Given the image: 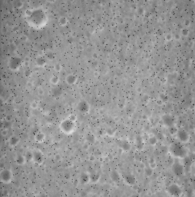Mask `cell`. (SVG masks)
Returning <instances> with one entry per match:
<instances>
[{
  "instance_id": "1",
  "label": "cell",
  "mask_w": 195,
  "mask_h": 197,
  "mask_svg": "<svg viewBox=\"0 0 195 197\" xmlns=\"http://www.w3.org/2000/svg\"><path fill=\"white\" fill-rule=\"evenodd\" d=\"M25 20L30 27L36 30L43 28L48 23L47 13L40 7L26 10L25 12Z\"/></svg>"
},
{
  "instance_id": "2",
  "label": "cell",
  "mask_w": 195,
  "mask_h": 197,
  "mask_svg": "<svg viewBox=\"0 0 195 197\" xmlns=\"http://www.w3.org/2000/svg\"><path fill=\"white\" fill-rule=\"evenodd\" d=\"M168 151L172 157L178 159H183L187 156L188 154L187 148L183 146V144L179 141L172 143L168 148Z\"/></svg>"
},
{
  "instance_id": "3",
  "label": "cell",
  "mask_w": 195,
  "mask_h": 197,
  "mask_svg": "<svg viewBox=\"0 0 195 197\" xmlns=\"http://www.w3.org/2000/svg\"><path fill=\"white\" fill-rule=\"evenodd\" d=\"M60 131L67 135H70L75 131L76 129V122L72 121L68 117L63 120L59 125Z\"/></svg>"
},
{
  "instance_id": "4",
  "label": "cell",
  "mask_w": 195,
  "mask_h": 197,
  "mask_svg": "<svg viewBox=\"0 0 195 197\" xmlns=\"http://www.w3.org/2000/svg\"><path fill=\"white\" fill-rule=\"evenodd\" d=\"M23 61L20 57L13 56L9 59L8 68L13 71H16L23 66Z\"/></svg>"
},
{
  "instance_id": "5",
  "label": "cell",
  "mask_w": 195,
  "mask_h": 197,
  "mask_svg": "<svg viewBox=\"0 0 195 197\" xmlns=\"http://www.w3.org/2000/svg\"><path fill=\"white\" fill-rule=\"evenodd\" d=\"M166 192L171 196L178 197L183 195V189L178 184L172 183L166 188Z\"/></svg>"
},
{
  "instance_id": "6",
  "label": "cell",
  "mask_w": 195,
  "mask_h": 197,
  "mask_svg": "<svg viewBox=\"0 0 195 197\" xmlns=\"http://www.w3.org/2000/svg\"><path fill=\"white\" fill-rule=\"evenodd\" d=\"M13 178V171L9 168H3L0 171V180L3 184H10Z\"/></svg>"
},
{
  "instance_id": "7",
  "label": "cell",
  "mask_w": 195,
  "mask_h": 197,
  "mask_svg": "<svg viewBox=\"0 0 195 197\" xmlns=\"http://www.w3.org/2000/svg\"><path fill=\"white\" fill-rule=\"evenodd\" d=\"M172 171L177 177H181L183 175L185 168L183 163L180 161H175L172 165Z\"/></svg>"
},
{
  "instance_id": "8",
  "label": "cell",
  "mask_w": 195,
  "mask_h": 197,
  "mask_svg": "<svg viewBox=\"0 0 195 197\" xmlns=\"http://www.w3.org/2000/svg\"><path fill=\"white\" fill-rule=\"evenodd\" d=\"M176 137L179 142L182 144H186L190 141V134L187 131L183 129H178L176 134Z\"/></svg>"
},
{
  "instance_id": "9",
  "label": "cell",
  "mask_w": 195,
  "mask_h": 197,
  "mask_svg": "<svg viewBox=\"0 0 195 197\" xmlns=\"http://www.w3.org/2000/svg\"><path fill=\"white\" fill-rule=\"evenodd\" d=\"M33 161L38 165H40L43 163L44 161V155L43 154V152L38 149H36L34 151H33Z\"/></svg>"
},
{
  "instance_id": "10",
  "label": "cell",
  "mask_w": 195,
  "mask_h": 197,
  "mask_svg": "<svg viewBox=\"0 0 195 197\" xmlns=\"http://www.w3.org/2000/svg\"><path fill=\"white\" fill-rule=\"evenodd\" d=\"M77 110L82 114H87L90 111V105L86 100H81L77 104Z\"/></svg>"
},
{
  "instance_id": "11",
  "label": "cell",
  "mask_w": 195,
  "mask_h": 197,
  "mask_svg": "<svg viewBox=\"0 0 195 197\" xmlns=\"http://www.w3.org/2000/svg\"><path fill=\"white\" fill-rule=\"evenodd\" d=\"M161 120H162V122H163V125L166 128L170 127V126H172V125H173V124H175L174 117L172 115H170V114H164V115H163Z\"/></svg>"
},
{
  "instance_id": "12",
  "label": "cell",
  "mask_w": 195,
  "mask_h": 197,
  "mask_svg": "<svg viewBox=\"0 0 195 197\" xmlns=\"http://www.w3.org/2000/svg\"><path fill=\"white\" fill-rule=\"evenodd\" d=\"M47 63V58H45L44 55L38 56L36 58V61H35V64L38 68H43V67H45Z\"/></svg>"
},
{
  "instance_id": "13",
  "label": "cell",
  "mask_w": 195,
  "mask_h": 197,
  "mask_svg": "<svg viewBox=\"0 0 195 197\" xmlns=\"http://www.w3.org/2000/svg\"><path fill=\"white\" fill-rule=\"evenodd\" d=\"M65 81L69 85H74L77 81V76L74 74H69L66 76Z\"/></svg>"
},
{
  "instance_id": "14",
  "label": "cell",
  "mask_w": 195,
  "mask_h": 197,
  "mask_svg": "<svg viewBox=\"0 0 195 197\" xmlns=\"http://www.w3.org/2000/svg\"><path fill=\"white\" fill-rule=\"evenodd\" d=\"M79 182L81 185H87L90 183V173L82 172L79 177Z\"/></svg>"
},
{
  "instance_id": "15",
  "label": "cell",
  "mask_w": 195,
  "mask_h": 197,
  "mask_svg": "<svg viewBox=\"0 0 195 197\" xmlns=\"http://www.w3.org/2000/svg\"><path fill=\"white\" fill-rule=\"evenodd\" d=\"M123 179L125 182L129 185H133L136 183V178L132 174H126L123 176Z\"/></svg>"
},
{
  "instance_id": "16",
  "label": "cell",
  "mask_w": 195,
  "mask_h": 197,
  "mask_svg": "<svg viewBox=\"0 0 195 197\" xmlns=\"http://www.w3.org/2000/svg\"><path fill=\"white\" fill-rule=\"evenodd\" d=\"M15 162L17 165H20V166H22L23 165L26 164V159L25 158V155L24 154H17L16 157H15Z\"/></svg>"
},
{
  "instance_id": "17",
  "label": "cell",
  "mask_w": 195,
  "mask_h": 197,
  "mask_svg": "<svg viewBox=\"0 0 195 197\" xmlns=\"http://www.w3.org/2000/svg\"><path fill=\"white\" fill-rule=\"evenodd\" d=\"M8 143H9V145L11 147H16L19 143H20V138L16 136V135H13L11 136L10 138H9V141H8Z\"/></svg>"
},
{
  "instance_id": "18",
  "label": "cell",
  "mask_w": 195,
  "mask_h": 197,
  "mask_svg": "<svg viewBox=\"0 0 195 197\" xmlns=\"http://www.w3.org/2000/svg\"><path fill=\"white\" fill-rule=\"evenodd\" d=\"M101 175L99 172H92L90 173V182L92 184H96L99 182Z\"/></svg>"
},
{
  "instance_id": "19",
  "label": "cell",
  "mask_w": 195,
  "mask_h": 197,
  "mask_svg": "<svg viewBox=\"0 0 195 197\" xmlns=\"http://www.w3.org/2000/svg\"><path fill=\"white\" fill-rule=\"evenodd\" d=\"M46 139V135L44 133L41 132V131H39L37 132L35 136H34V140L37 143H39V144H41L43 143Z\"/></svg>"
},
{
  "instance_id": "20",
  "label": "cell",
  "mask_w": 195,
  "mask_h": 197,
  "mask_svg": "<svg viewBox=\"0 0 195 197\" xmlns=\"http://www.w3.org/2000/svg\"><path fill=\"white\" fill-rule=\"evenodd\" d=\"M109 176H110L111 180H112V182H119L120 181V179H121V175H120V174H119L117 171H116V170L112 171L110 172Z\"/></svg>"
},
{
  "instance_id": "21",
  "label": "cell",
  "mask_w": 195,
  "mask_h": 197,
  "mask_svg": "<svg viewBox=\"0 0 195 197\" xmlns=\"http://www.w3.org/2000/svg\"><path fill=\"white\" fill-rule=\"evenodd\" d=\"M120 148L124 152H129L131 150V144L128 141H122L120 144Z\"/></svg>"
},
{
  "instance_id": "22",
  "label": "cell",
  "mask_w": 195,
  "mask_h": 197,
  "mask_svg": "<svg viewBox=\"0 0 195 197\" xmlns=\"http://www.w3.org/2000/svg\"><path fill=\"white\" fill-rule=\"evenodd\" d=\"M136 147L137 150H139V151L143 150L144 147V142H143V138L140 136L137 137L136 139Z\"/></svg>"
},
{
  "instance_id": "23",
  "label": "cell",
  "mask_w": 195,
  "mask_h": 197,
  "mask_svg": "<svg viewBox=\"0 0 195 197\" xmlns=\"http://www.w3.org/2000/svg\"><path fill=\"white\" fill-rule=\"evenodd\" d=\"M167 130H168V133L171 135V136H176V133H177V130H178V128L176 126V124H173L169 127H167Z\"/></svg>"
},
{
  "instance_id": "24",
  "label": "cell",
  "mask_w": 195,
  "mask_h": 197,
  "mask_svg": "<svg viewBox=\"0 0 195 197\" xmlns=\"http://www.w3.org/2000/svg\"><path fill=\"white\" fill-rule=\"evenodd\" d=\"M148 142L151 146H155L158 143V139L155 135H151L148 138Z\"/></svg>"
},
{
  "instance_id": "25",
  "label": "cell",
  "mask_w": 195,
  "mask_h": 197,
  "mask_svg": "<svg viewBox=\"0 0 195 197\" xmlns=\"http://www.w3.org/2000/svg\"><path fill=\"white\" fill-rule=\"evenodd\" d=\"M44 56H45V58H47V61H53L55 58V55H54V54L52 51H47L45 52Z\"/></svg>"
},
{
  "instance_id": "26",
  "label": "cell",
  "mask_w": 195,
  "mask_h": 197,
  "mask_svg": "<svg viewBox=\"0 0 195 197\" xmlns=\"http://www.w3.org/2000/svg\"><path fill=\"white\" fill-rule=\"evenodd\" d=\"M60 81V78L57 75H52L50 78V82L53 85H57Z\"/></svg>"
},
{
  "instance_id": "27",
  "label": "cell",
  "mask_w": 195,
  "mask_h": 197,
  "mask_svg": "<svg viewBox=\"0 0 195 197\" xmlns=\"http://www.w3.org/2000/svg\"><path fill=\"white\" fill-rule=\"evenodd\" d=\"M24 155H25V158L26 159V161H28V162L33 161V151H27L25 153Z\"/></svg>"
},
{
  "instance_id": "28",
  "label": "cell",
  "mask_w": 195,
  "mask_h": 197,
  "mask_svg": "<svg viewBox=\"0 0 195 197\" xmlns=\"http://www.w3.org/2000/svg\"><path fill=\"white\" fill-rule=\"evenodd\" d=\"M58 23L61 27H65L68 23V20L65 17H60L58 20Z\"/></svg>"
},
{
  "instance_id": "29",
  "label": "cell",
  "mask_w": 195,
  "mask_h": 197,
  "mask_svg": "<svg viewBox=\"0 0 195 197\" xmlns=\"http://www.w3.org/2000/svg\"><path fill=\"white\" fill-rule=\"evenodd\" d=\"M86 141L88 143V144H93L94 143L95 141V137L94 134H88L87 136H86Z\"/></svg>"
},
{
  "instance_id": "30",
  "label": "cell",
  "mask_w": 195,
  "mask_h": 197,
  "mask_svg": "<svg viewBox=\"0 0 195 197\" xmlns=\"http://www.w3.org/2000/svg\"><path fill=\"white\" fill-rule=\"evenodd\" d=\"M153 170H154V169H153V168H150L149 166L146 167V168H145V169H144L145 175H146V176H147V177H150V176H152V175H153Z\"/></svg>"
},
{
  "instance_id": "31",
  "label": "cell",
  "mask_w": 195,
  "mask_h": 197,
  "mask_svg": "<svg viewBox=\"0 0 195 197\" xmlns=\"http://www.w3.org/2000/svg\"><path fill=\"white\" fill-rule=\"evenodd\" d=\"M159 100L160 101H162L163 103H165L168 101V96L165 94V93H161L159 95Z\"/></svg>"
},
{
  "instance_id": "32",
  "label": "cell",
  "mask_w": 195,
  "mask_h": 197,
  "mask_svg": "<svg viewBox=\"0 0 195 197\" xmlns=\"http://www.w3.org/2000/svg\"><path fill=\"white\" fill-rule=\"evenodd\" d=\"M3 129H6V130H9L12 127V123H11L10 121H9V120H6V121H4V123H3Z\"/></svg>"
},
{
  "instance_id": "33",
  "label": "cell",
  "mask_w": 195,
  "mask_h": 197,
  "mask_svg": "<svg viewBox=\"0 0 195 197\" xmlns=\"http://www.w3.org/2000/svg\"><path fill=\"white\" fill-rule=\"evenodd\" d=\"M180 36H183V37H187L189 35V30L187 28H183L181 30H180Z\"/></svg>"
},
{
  "instance_id": "34",
  "label": "cell",
  "mask_w": 195,
  "mask_h": 197,
  "mask_svg": "<svg viewBox=\"0 0 195 197\" xmlns=\"http://www.w3.org/2000/svg\"><path fill=\"white\" fill-rule=\"evenodd\" d=\"M54 69L56 72H60L62 70V65L60 63H56L54 66Z\"/></svg>"
},
{
  "instance_id": "35",
  "label": "cell",
  "mask_w": 195,
  "mask_h": 197,
  "mask_svg": "<svg viewBox=\"0 0 195 197\" xmlns=\"http://www.w3.org/2000/svg\"><path fill=\"white\" fill-rule=\"evenodd\" d=\"M38 106H39V104H38V103H37V101H33V102L30 103V107H31V109H33V110H37V109L38 108Z\"/></svg>"
},
{
  "instance_id": "36",
  "label": "cell",
  "mask_w": 195,
  "mask_h": 197,
  "mask_svg": "<svg viewBox=\"0 0 195 197\" xmlns=\"http://www.w3.org/2000/svg\"><path fill=\"white\" fill-rule=\"evenodd\" d=\"M115 133H116V130H113V129H112V128H109V129H108V130H106V134H107V135H109V136H110V137L114 136Z\"/></svg>"
},
{
  "instance_id": "37",
  "label": "cell",
  "mask_w": 195,
  "mask_h": 197,
  "mask_svg": "<svg viewBox=\"0 0 195 197\" xmlns=\"http://www.w3.org/2000/svg\"><path fill=\"white\" fill-rule=\"evenodd\" d=\"M153 161H149V166L150 167V168H152L153 169H155L156 168V161L153 160V159H152Z\"/></svg>"
},
{
  "instance_id": "38",
  "label": "cell",
  "mask_w": 195,
  "mask_h": 197,
  "mask_svg": "<svg viewBox=\"0 0 195 197\" xmlns=\"http://www.w3.org/2000/svg\"><path fill=\"white\" fill-rule=\"evenodd\" d=\"M173 36L171 34H167L166 36H165V40H166V41H170V40H172V39H173Z\"/></svg>"
},
{
  "instance_id": "39",
  "label": "cell",
  "mask_w": 195,
  "mask_h": 197,
  "mask_svg": "<svg viewBox=\"0 0 195 197\" xmlns=\"http://www.w3.org/2000/svg\"><path fill=\"white\" fill-rule=\"evenodd\" d=\"M68 118H69L70 120H71L72 121H74V122H76V121H77V116L74 115V114H70V115L68 117Z\"/></svg>"
},
{
  "instance_id": "40",
  "label": "cell",
  "mask_w": 195,
  "mask_h": 197,
  "mask_svg": "<svg viewBox=\"0 0 195 197\" xmlns=\"http://www.w3.org/2000/svg\"><path fill=\"white\" fill-rule=\"evenodd\" d=\"M190 20L189 19H186L184 20V26L186 27V28H187L188 27H190Z\"/></svg>"
},
{
  "instance_id": "41",
  "label": "cell",
  "mask_w": 195,
  "mask_h": 197,
  "mask_svg": "<svg viewBox=\"0 0 195 197\" xmlns=\"http://www.w3.org/2000/svg\"><path fill=\"white\" fill-rule=\"evenodd\" d=\"M8 134V130H6V129H3V130H2V135L3 136H6Z\"/></svg>"
},
{
  "instance_id": "42",
  "label": "cell",
  "mask_w": 195,
  "mask_h": 197,
  "mask_svg": "<svg viewBox=\"0 0 195 197\" xmlns=\"http://www.w3.org/2000/svg\"><path fill=\"white\" fill-rule=\"evenodd\" d=\"M23 2H17V5H16V7L17 8H21V7H23Z\"/></svg>"
},
{
  "instance_id": "43",
  "label": "cell",
  "mask_w": 195,
  "mask_h": 197,
  "mask_svg": "<svg viewBox=\"0 0 195 197\" xmlns=\"http://www.w3.org/2000/svg\"><path fill=\"white\" fill-rule=\"evenodd\" d=\"M38 94L40 95H43V94H44V91H43V88H39L38 89Z\"/></svg>"
},
{
  "instance_id": "44",
  "label": "cell",
  "mask_w": 195,
  "mask_h": 197,
  "mask_svg": "<svg viewBox=\"0 0 195 197\" xmlns=\"http://www.w3.org/2000/svg\"><path fill=\"white\" fill-rule=\"evenodd\" d=\"M180 37H181V36H180V34H176L174 35V38H175L176 40H179L180 39Z\"/></svg>"
},
{
  "instance_id": "45",
  "label": "cell",
  "mask_w": 195,
  "mask_h": 197,
  "mask_svg": "<svg viewBox=\"0 0 195 197\" xmlns=\"http://www.w3.org/2000/svg\"><path fill=\"white\" fill-rule=\"evenodd\" d=\"M25 75H26V77H30V76L31 75V71H30V70H26V71H25Z\"/></svg>"
},
{
  "instance_id": "46",
  "label": "cell",
  "mask_w": 195,
  "mask_h": 197,
  "mask_svg": "<svg viewBox=\"0 0 195 197\" xmlns=\"http://www.w3.org/2000/svg\"><path fill=\"white\" fill-rule=\"evenodd\" d=\"M88 147H89V144H88L87 142H86V143L83 145V148H84V150H87V149H88Z\"/></svg>"
},
{
  "instance_id": "47",
  "label": "cell",
  "mask_w": 195,
  "mask_h": 197,
  "mask_svg": "<svg viewBox=\"0 0 195 197\" xmlns=\"http://www.w3.org/2000/svg\"><path fill=\"white\" fill-rule=\"evenodd\" d=\"M21 40H27V37H26V36H23V37H21Z\"/></svg>"
},
{
  "instance_id": "48",
  "label": "cell",
  "mask_w": 195,
  "mask_h": 197,
  "mask_svg": "<svg viewBox=\"0 0 195 197\" xmlns=\"http://www.w3.org/2000/svg\"><path fill=\"white\" fill-rule=\"evenodd\" d=\"M60 157L59 156V154H57V155L55 156V159H56L57 161H59V160H60Z\"/></svg>"
},
{
  "instance_id": "49",
  "label": "cell",
  "mask_w": 195,
  "mask_h": 197,
  "mask_svg": "<svg viewBox=\"0 0 195 197\" xmlns=\"http://www.w3.org/2000/svg\"><path fill=\"white\" fill-rule=\"evenodd\" d=\"M93 58H97V54H93Z\"/></svg>"
},
{
  "instance_id": "50",
  "label": "cell",
  "mask_w": 195,
  "mask_h": 197,
  "mask_svg": "<svg viewBox=\"0 0 195 197\" xmlns=\"http://www.w3.org/2000/svg\"><path fill=\"white\" fill-rule=\"evenodd\" d=\"M94 156H91V161H94Z\"/></svg>"
},
{
  "instance_id": "51",
  "label": "cell",
  "mask_w": 195,
  "mask_h": 197,
  "mask_svg": "<svg viewBox=\"0 0 195 197\" xmlns=\"http://www.w3.org/2000/svg\"><path fill=\"white\" fill-rule=\"evenodd\" d=\"M138 92H141V88H138Z\"/></svg>"
}]
</instances>
